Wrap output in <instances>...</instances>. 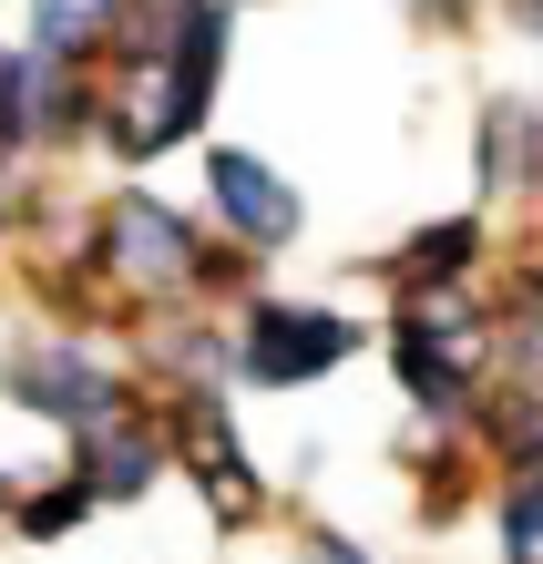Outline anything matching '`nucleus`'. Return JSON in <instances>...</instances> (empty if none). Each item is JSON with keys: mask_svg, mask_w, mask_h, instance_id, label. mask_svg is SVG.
<instances>
[{"mask_svg": "<svg viewBox=\"0 0 543 564\" xmlns=\"http://www.w3.org/2000/svg\"><path fill=\"white\" fill-rule=\"evenodd\" d=\"M502 554L543 564V462H523V473L502 482Z\"/></svg>", "mask_w": 543, "mask_h": 564, "instance_id": "12", "label": "nucleus"}, {"mask_svg": "<svg viewBox=\"0 0 543 564\" xmlns=\"http://www.w3.org/2000/svg\"><path fill=\"white\" fill-rule=\"evenodd\" d=\"M11 401H21L31 421H52V431H83L93 411L123 401V370L93 349V328H62V339L11 349Z\"/></svg>", "mask_w": 543, "mask_h": 564, "instance_id": "4", "label": "nucleus"}, {"mask_svg": "<svg viewBox=\"0 0 543 564\" xmlns=\"http://www.w3.org/2000/svg\"><path fill=\"white\" fill-rule=\"evenodd\" d=\"M390 370H400V390H411L431 421H461L471 370H482V328H471L452 297H411L400 328H390Z\"/></svg>", "mask_w": 543, "mask_h": 564, "instance_id": "3", "label": "nucleus"}, {"mask_svg": "<svg viewBox=\"0 0 543 564\" xmlns=\"http://www.w3.org/2000/svg\"><path fill=\"white\" fill-rule=\"evenodd\" d=\"M195 257H206V237L164 195H144V185L104 195V216H93V278H113L123 297H195Z\"/></svg>", "mask_w": 543, "mask_h": 564, "instance_id": "1", "label": "nucleus"}, {"mask_svg": "<svg viewBox=\"0 0 543 564\" xmlns=\"http://www.w3.org/2000/svg\"><path fill=\"white\" fill-rule=\"evenodd\" d=\"M83 513H93V492H83L73 473H62V482H42V492H11V523H21L31 544H62Z\"/></svg>", "mask_w": 543, "mask_h": 564, "instance_id": "11", "label": "nucleus"}, {"mask_svg": "<svg viewBox=\"0 0 543 564\" xmlns=\"http://www.w3.org/2000/svg\"><path fill=\"white\" fill-rule=\"evenodd\" d=\"M11 216H21V175L0 164V247H11Z\"/></svg>", "mask_w": 543, "mask_h": 564, "instance_id": "14", "label": "nucleus"}, {"mask_svg": "<svg viewBox=\"0 0 543 564\" xmlns=\"http://www.w3.org/2000/svg\"><path fill=\"white\" fill-rule=\"evenodd\" d=\"M93 42H113V0H42L31 11V62H62L73 73Z\"/></svg>", "mask_w": 543, "mask_h": 564, "instance_id": "9", "label": "nucleus"}, {"mask_svg": "<svg viewBox=\"0 0 543 564\" xmlns=\"http://www.w3.org/2000/svg\"><path fill=\"white\" fill-rule=\"evenodd\" d=\"M297 564H369L349 534H328V523H308V544H297Z\"/></svg>", "mask_w": 543, "mask_h": 564, "instance_id": "13", "label": "nucleus"}, {"mask_svg": "<svg viewBox=\"0 0 543 564\" xmlns=\"http://www.w3.org/2000/svg\"><path fill=\"white\" fill-rule=\"evenodd\" d=\"M226 339H236V359H226L236 380H257V390H308V380H328V370H349L359 318L297 308V297H257V308L236 318Z\"/></svg>", "mask_w": 543, "mask_h": 564, "instance_id": "2", "label": "nucleus"}, {"mask_svg": "<svg viewBox=\"0 0 543 564\" xmlns=\"http://www.w3.org/2000/svg\"><path fill=\"white\" fill-rule=\"evenodd\" d=\"M73 482L93 492V503H144V492L164 482V421L133 401V390L73 431Z\"/></svg>", "mask_w": 543, "mask_h": 564, "instance_id": "5", "label": "nucleus"}, {"mask_svg": "<svg viewBox=\"0 0 543 564\" xmlns=\"http://www.w3.org/2000/svg\"><path fill=\"white\" fill-rule=\"evenodd\" d=\"M93 123H104V144H113L123 164H154L164 144H185V113H175L164 62H133L113 93H93Z\"/></svg>", "mask_w": 543, "mask_h": 564, "instance_id": "7", "label": "nucleus"}, {"mask_svg": "<svg viewBox=\"0 0 543 564\" xmlns=\"http://www.w3.org/2000/svg\"><path fill=\"white\" fill-rule=\"evenodd\" d=\"M31 134H42V62L0 52V154H21Z\"/></svg>", "mask_w": 543, "mask_h": 564, "instance_id": "10", "label": "nucleus"}, {"mask_svg": "<svg viewBox=\"0 0 543 564\" xmlns=\"http://www.w3.org/2000/svg\"><path fill=\"white\" fill-rule=\"evenodd\" d=\"M0 401H11V349H0Z\"/></svg>", "mask_w": 543, "mask_h": 564, "instance_id": "16", "label": "nucleus"}, {"mask_svg": "<svg viewBox=\"0 0 543 564\" xmlns=\"http://www.w3.org/2000/svg\"><path fill=\"white\" fill-rule=\"evenodd\" d=\"M471 247H482V237H471V216L421 226V237L400 247V288H411V297H452V288H461V268H471Z\"/></svg>", "mask_w": 543, "mask_h": 564, "instance_id": "8", "label": "nucleus"}, {"mask_svg": "<svg viewBox=\"0 0 543 564\" xmlns=\"http://www.w3.org/2000/svg\"><path fill=\"white\" fill-rule=\"evenodd\" d=\"M0 513H11V482H0Z\"/></svg>", "mask_w": 543, "mask_h": 564, "instance_id": "17", "label": "nucleus"}, {"mask_svg": "<svg viewBox=\"0 0 543 564\" xmlns=\"http://www.w3.org/2000/svg\"><path fill=\"white\" fill-rule=\"evenodd\" d=\"M206 195H216L236 257H267V247L297 237V195H287V175H278L267 154H216V164H206Z\"/></svg>", "mask_w": 543, "mask_h": 564, "instance_id": "6", "label": "nucleus"}, {"mask_svg": "<svg viewBox=\"0 0 543 564\" xmlns=\"http://www.w3.org/2000/svg\"><path fill=\"white\" fill-rule=\"evenodd\" d=\"M533 175H543V113H533Z\"/></svg>", "mask_w": 543, "mask_h": 564, "instance_id": "15", "label": "nucleus"}]
</instances>
